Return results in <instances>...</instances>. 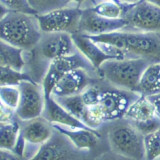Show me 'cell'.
<instances>
[{"instance_id": "1", "label": "cell", "mask_w": 160, "mask_h": 160, "mask_svg": "<svg viewBox=\"0 0 160 160\" xmlns=\"http://www.w3.org/2000/svg\"><path fill=\"white\" fill-rule=\"evenodd\" d=\"M87 37L95 43L113 45L122 50L128 58H143L150 63L160 62V35L122 29L99 36Z\"/></svg>"}, {"instance_id": "2", "label": "cell", "mask_w": 160, "mask_h": 160, "mask_svg": "<svg viewBox=\"0 0 160 160\" xmlns=\"http://www.w3.org/2000/svg\"><path fill=\"white\" fill-rule=\"evenodd\" d=\"M42 35L36 15L9 12L0 21V40L24 52L36 47Z\"/></svg>"}, {"instance_id": "3", "label": "cell", "mask_w": 160, "mask_h": 160, "mask_svg": "<svg viewBox=\"0 0 160 160\" xmlns=\"http://www.w3.org/2000/svg\"><path fill=\"white\" fill-rule=\"evenodd\" d=\"M149 63L143 58L111 59L105 61L96 72L111 86L137 92L140 77Z\"/></svg>"}, {"instance_id": "4", "label": "cell", "mask_w": 160, "mask_h": 160, "mask_svg": "<svg viewBox=\"0 0 160 160\" xmlns=\"http://www.w3.org/2000/svg\"><path fill=\"white\" fill-rule=\"evenodd\" d=\"M139 95L137 92L128 91L114 86L99 87L97 103L87 108L96 113L103 123L118 121L124 118L130 105L139 97Z\"/></svg>"}, {"instance_id": "5", "label": "cell", "mask_w": 160, "mask_h": 160, "mask_svg": "<svg viewBox=\"0 0 160 160\" xmlns=\"http://www.w3.org/2000/svg\"><path fill=\"white\" fill-rule=\"evenodd\" d=\"M111 151L129 160H144L143 135L126 120L118 121L108 131Z\"/></svg>"}, {"instance_id": "6", "label": "cell", "mask_w": 160, "mask_h": 160, "mask_svg": "<svg viewBox=\"0 0 160 160\" xmlns=\"http://www.w3.org/2000/svg\"><path fill=\"white\" fill-rule=\"evenodd\" d=\"M76 2H69L66 6L36 15L39 27L43 34L67 33L72 35L78 31L82 8Z\"/></svg>"}, {"instance_id": "7", "label": "cell", "mask_w": 160, "mask_h": 160, "mask_svg": "<svg viewBox=\"0 0 160 160\" xmlns=\"http://www.w3.org/2000/svg\"><path fill=\"white\" fill-rule=\"evenodd\" d=\"M129 31H138L160 35V3L153 1L132 2L124 14Z\"/></svg>"}, {"instance_id": "8", "label": "cell", "mask_w": 160, "mask_h": 160, "mask_svg": "<svg viewBox=\"0 0 160 160\" xmlns=\"http://www.w3.org/2000/svg\"><path fill=\"white\" fill-rule=\"evenodd\" d=\"M20 97L15 116L20 121H29L42 116L46 96L41 84L32 80H24L18 85Z\"/></svg>"}, {"instance_id": "9", "label": "cell", "mask_w": 160, "mask_h": 160, "mask_svg": "<svg viewBox=\"0 0 160 160\" xmlns=\"http://www.w3.org/2000/svg\"><path fill=\"white\" fill-rule=\"evenodd\" d=\"M54 132L53 126L43 116L24 121L20 125V135L25 143L22 158L24 160L31 159L40 146L53 136Z\"/></svg>"}, {"instance_id": "10", "label": "cell", "mask_w": 160, "mask_h": 160, "mask_svg": "<svg viewBox=\"0 0 160 160\" xmlns=\"http://www.w3.org/2000/svg\"><path fill=\"white\" fill-rule=\"evenodd\" d=\"M91 68V65L79 52L69 55V56L52 60L51 62H49L43 78L41 79V83H40L43 88L45 96H50L54 85L63 75L72 71V70L84 69L89 71Z\"/></svg>"}, {"instance_id": "11", "label": "cell", "mask_w": 160, "mask_h": 160, "mask_svg": "<svg viewBox=\"0 0 160 160\" xmlns=\"http://www.w3.org/2000/svg\"><path fill=\"white\" fill-rule=\"evenodd\" d=\"M35 49L40 59L45 60L48 64L52 60L78 52L71 35L67 33L43 34Z\"/></svg>"}, {"instance_id": "12", "label": "cell", "mask_w": 160, "mask_h": 160, "mask_svg": "<svg viewBox=\"0 0 160 160\" xmlns=\"http://www.w3.org/2000/svg\"><path fill=\"white\" fill-rule=\"evenodd\" d=\"M126 27L124 19H108L93 12L89 7L82 9L77 33L86 36H99L122 30Z\"/></svg>"}, {"instance_id": "13", "label": "cell", "mask_w": 160, "mask_h": 160, "mask_svg": "<svg viewBox=\"0 0 160 160\" xmlns=\"http://www.w3.org/2000/svg\"><path fill=\"white\" fill-rule=\"evenodd\" d=\"M88 71L84 69L72 70L60 78L54 85L50 96L53 98L74 96L81 94L90 86Z\"/></svg>"}, {"instance_id": "14", "label": "cell", "mask_w": 160, "mask_h": 160, "mask_svg": "<svg viewBox=\"0 0 160 160\" xmlns=\"http://www.w3.org/2000/svg\"><path fill=\"white\" fill-rule=\"evenodd\" d=\"M72 148L74 147L68 140L55 130L53 136L40 146L36 154L30 160H71Z\"/></svg>"}, {"instance_id": "15", "label": "cell", "mask_w": 160, "mask_h": 160, "mask_svg": "<svg viewBox=\"0 0 160 160\" xmlns=\"http://www.w3.org/2000/svg\"><path fill=\"white\" fill-rule=\"evenodd\" d=\"M42 116L52 125L62 128L76 129V128H87L78 119L73 117L69 112H67L61 105L51 96L46 97L45 107Z\"/></svg>"}, {"instance_id": "16", "label": "cell", "mask_w": 160, "mask_h": 160, "mask_svg": "<svg viewBox=\"0 0 160 160\" xmlns=\"http://www.w3.org/2000/svg\"><path fill=\"white\" fill-rule=\"evenodd\" d=\"M71 37L77 51L87 60L94 70H97L105 61L111 60L89 37L77 32L72 34Z\"/></svg>"}, {"instance_id": "17", "label": "cell", "mask_w": 160, "mask_h": 160, "mask_svg": "<svg viewBox=\"0 0 160 160\" xmlns=\"http://www.w3.org/2000/svg\"><path fill=\"white\" fill-rule=\"evenodd\" d=\"M53 128L59 133H61L70 142V144L78 150H90L98 142L99 135L96 131L89 128L69 129L58 126H53Z\"/></svg>"}, {"instance_id": "18", "label": "cell", "mask_w": 160, "mask_h": 160, "mask_svg": "<svg viewBox=\"0 0 160 160\" xmlns=\"http://www.w3.org/2000/svg\"><path fill=\"white\" fill-rule=\"evenodd\" d=\"M154 118H156V115L152 103L147 96L140 94L139 97L130 105L123 119L132 125H137Z\"/></svg>"}, {"instance_id": "19", "label": "cell", "mask_w": 160, "mask_h": 160, "mask_svg": "<svg viewBox=\"0 0 160 160\" xmlns=\"http://www.w3.org/2000/svg\"><path fill=\"white\" fill-rule=\"evenodd\" d=\"M137 92L145 96L160 94V62L147 65L140 77Z\"/></svg>"}, {"instance_id": "20", "label": "cell", "mask_w": 160, "mask_h": 160, "mask_svg": "<svg viewBox=\"0 0 160 160\" xmlns=\"http://www.w3.org/2000/svg\"><path fill=\"white\" fill-rule=\"evenodd\" d=\"M24 53L21 49L15 48L0 40V67H9L17 71H24Z\"/></svg>"}, {"instance_id": "21", "label": "cell", "mask_w": 160, "mask_h": 160, "mask_svg": "<svg viewBox=\"0 0 160 160\" xmlns=\"http://www.w3.org/2000/svg\"><path fill=\"white\" fill-rule=\"evenodd\" d=\"M20 136V125L17 121L0 122V149L11 153Z\"/></svg>"}, {"instance_id": "22", "label": "cell", "mask_w": 160, "mask_h": 160, "mask_svg": "<svg viewBox=\"0 0 160 160\" xmlns=\"http://www.w3.org/2000/svg\"><path fill=\"white\" fill-rule=\"evenodd\" d=\"M53 98V97H52ZM61 106L72 115L73 117L78 119L80 122H83V119L86 112V105H85L81 94L74 95V96L54 98Z\"/></svg>"}, {"instance_id": "23", "label": "cell", "mask_w": 160, "mask_h": 160, "mask_svg": "<svg viewBox=\"0 0 160 160\" xmlns=\"http://www.w3.org/2000/svg\"><path fill=\"white\" fill-rule=\"evenodd\" d=\"M93 12L108 19H123V7L122 2L117 1H102L94 3L89 7Z\"/></svg>"}, {"instance_id": "24", "label": "cell", "mask_w": 160, "mask_h": 160, "mask_svg": "<svg viewBox=\"0 0 160 160\" xmlns=\"http://www.w3.org/2000/svg\"><path fill=\"white\" fill-rule=\"evenodd\" d=\"M144 160H160V126L143 136Z\"/></svg>"}, {"instance_id": "25", "label": "cell", "mask_w": 160, "mask_h": 160, "mask_svg": "<svg viewBox=\"0 0 160 160\" xmlns=\"http://www.w3.org/2000/svg\"><path fill=\"white\" fill-rule=\"evenodd\" d=\"M24 80L32 79L24 71H17L9 67H0V87L18 86Z\"/></svg>"}, {"instance_id": "26", "label": "cell", "mask_w": 160, "mask_h": 160, "mask_svg": "<svg viewBox=\"0 0 160 160\" xmlns=\"http://www.w3.org/2000/svg\"><path fill=\"white\" fill-rule=\"evenodd\" d=\"M20 92L18 86L0 87V101L7 109L15 112L19 102Z\"/></svg>"}, {"instance_id": "27", "label": "cell", "mask_w": 160, "mask_h": 160, "mask_svg": "<svg viewBox=\"0 0 160 160\" xmlns=\"http://www.w3.org/2000/svg\"><path fill=\"white\" fill-rule=\"evenodd\" d=\"M3 4L7 7L9 12H17L22 14L36 15L33 8L31 7L29 1L24 0H13V1H2Z\"/></svg>"}, {"instance_id": "28", "label": "cell", "mask_w": 160, "mask_h": 160, "mask_svg": "<svg viewBox=\"0 0 160 160\" xmlns=\"http://www.w3.org/2000/svg\"><path fill=\"white\" fill-rule=\"evenodd\" d=\"M14 117L15 112L11 111V110L7 109L6 107H4L1 101H0V122H13L16 121Z\"/></svg>"}, {"instance_id": "29", "label": "cell", "mask_w": 160, "mask_h": 160, "mask_svg": "<svg viewBox=\"0 0 160 160\" xmlns=\"http://www.w3.org/2000/svg\"><path fill=\"white\" fill-rule=\"evenodd\" d=\"M150 100V102L152 103L155 115L158 119H160V94L153 95V96H147Z\"/></svg>"}, {"instance_id": "30", "label": "cell", "mask_w": 160, "mask_h": 160, "mask_svg": "<svg viewBox=\"0 0 160 160\" xmlns=\"http://www.w3.org/2000/svg\"><path fill=\"white\" fill-rule=\"evenodd\" d=\"M95 160H129V159L121 157V156H119V155L111 152V153H105V154L100 155L97 158H95Z\"/></svg>"}, {"instance_id": "31", "label": "cell", "mask_w": 160, "mask_h": 160, "mask_svg": "<svg viewBox=\"0 0 160 160\" xmlns=\"http://www.w3.org/2000/svg\"><path fill=\"white\" fill-rule=\"evenodd\" d=\"M8 13H9V10L7 9V7L3 4L2 1H0V21H1Z\"/></svg>"}, {"instance_id": "32", "label": "cell", "mask_w": 160, "mask_h": 160, "mask_svg": "<svg viewBox=\"0 0 160 160\" xmlns=\"http://www.w3.org/2000/svg\"><path fill=\"white\" fill-rule=\"evenodd\" d=\"M0 160H14L11 155H10V152L4 151V150L0 149Z\"/></svg>"}]
</instances>
